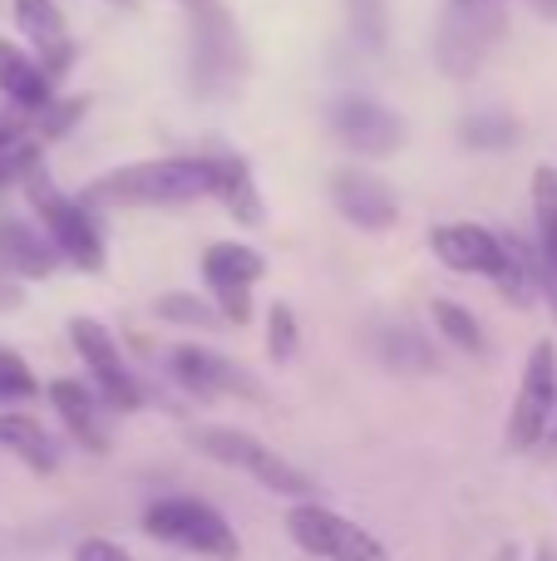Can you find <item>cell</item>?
Returning a JSON list of instances; mask_svg holds the SVG:
<instances>
[{
	"instance_id": "5bb4252c",
	"label": "cell",
	"mask_w": 557,
	"mask_h": 561,
	"mask_svg": "<svg viewBox=\"0 0 557 561\" xmlns=\"http://www.w3.org/2000/svg\"><path fill=\"white\" fill-rule=\"evenodd\" d=\"M45 394H49V404H55L59 424L69 428V438H75L84 454L104 458L109 454V424H104L109 404L94 394V385H79V379H55Z\"/></svg>"
},
{
	"instance_id": "f546056e",
	"label": "cell",
	"mask_w": 557,
	"mask_h": 561,
	"mask_svg": "<svg viewBox=\"0 0 557 561\" xmlns=\"http://www.w3.org/2000/svg\"><path fill=\"white\" fill-rule=\"evenodd\" d=\"M20 306H25V290H20V280L0 272V316H15Z\"/></svg>"
},
{
	"instance_id": "52a82bcc",
	"label": "cell",
	"mask_w": 557,
	"mask_h": 561,
	"mask_svg": "<svg viewBox=\"0 0 557 561\" xmlns=\"http://www.w3.org/2000/svg\"><path fill=\"white\" fill-rule=\"evenodd\" d=\"M69 345H75V355L84 359L94 394L104 399L114 414H138V409H144L148 394H144V385H138V375L128 369L118 340L109 335V325H99L94 316H75L69 320Z\"/></svg>"
},
{
	"instance_id": "4dcf8cb0",
	"label": "cell",
	"mask_w": 557,
	"mask_h": 561,
	"mask_svg": "<svg viewBox=\"0 0 557 561\" xmlns=\"http://www.w3.org/2000/svg\"><path fill=\"white\" fill-rule=\"evenodd\" d=\"M493 561H523V552H519V542H503L499 552H493Z\"/></svg>"
},
{
	"instance_id": "9c48e42d",
	"label": "cell",
	"mask_w": 557,
	"mask_h": 561,
	"mask_svg": "<svg viewBox=\"0 0 557 561\" xmlns=\"http://www.w3.org/2000/svg\"><path fill=\"white\" fill-rule=\"evenodd\" d=\"M499 30H503V15H499V5H493V0H454V5L444 10L440 39H434L440 65L450 69L454 79L474 75V69H479V59L493 49Z\"/></svg>"
},
{
	"instance_id": "4fadbf2b",
	"label": "cell",
	"mask_w": 557,
	"mask_h": 561,
	"mask_svg": "<svg viewBox=\"0 0 557 561\" xmlns=\"http://www.w3.org/2000/svg\"><path fill=\"white\" fill-rule=\"evenodd\" d=\"M331 203H336V213H341L345 222H355L361 232H385V227H395V217H400L390 187L375 173L351 168V163L331 173Z\"/></svg>"
},
{
	"instance_id": "277c9868",
	"label": "cell",
	"mask_w": 557,
	"mask_h": 561,
	"mask_svg": "<svg viewBox=\"0 0 557 561\" xmlns=\"http://www.w3.org/2000/svg\"><path fill=\"white\" fill-rule=\"evenodd\" d=\"M25 197H30V207H35V217H39V232L55 242V252L65 256L69 266H79V272H89V276L104 272V237H99L89 207L59 193L39 163L25 168Z\"/></svg>"
},
{
	"instance_id": "d6986e66",
	"label": "cell",
	"mask_w": 557,
	"mask_h": 561,
	"mask_svg": "<svg viewBox=\"0 0 557 561\" xmlns=\"http://www.w3.org/2000/svg\"><path fill=\"white\" fill-rule=\"evenodd\" d=\"M0 448H5L10 458H20L30 473H55L59 468V448H55V438H49V428L39 424V419L20 414V409L0 414Z\"/></svg>"
},
{
	"instance_id": "f1b7e54d",
	"label": "cell",
	"mask_w": 557,
	"mask_h": 561,
	"mask_svg": "<svg viewBox=\"0 0 557 561\" xmlns=\"http://www.w3.org/2000/svg\"><path fill=\"white\" fill-rule=\"evenodd\" d=\"M75 561H134V552L124 542H114V537H84L75 547Z\"/></svg>"
},
{
	"instance_id": "4316f807",
	"label": "cell",
	"mask_w": 557,
	"mask_h": 561,
	"mask_svg": "<svg viewBox=\"0 0 557 561\" xmlns=\"http://www.w3.org/2000/svg\"><path fill=\"white\" fill-rule=\"evenodd\" d=\"M513 138H519V124L503 114H474L469 124H464V144H474L479 153H499V148H509Z\"/></svg>"
},
{
	"instance_id": "5b68a950",
	"label": "cell",
	"mask_w": 557,
	"mask_h": 561,
	"mask_svg": "<svg viewBox=\"0 0 557 561\" xmlns=\"http://www.w3.org/2000/svg\"><path fill=\"white\" fill-rule=\"evenodd\" d=\"M282 527H286V537H292L296 552L311 557V561H390V547H385L371 527H361L355 517L316 503V497L311 503L286 507Z\"/></svg>"
},
{
	"instance_id": "e575fe53",
	"label": "cell",
	"mask_w": 557,
	"mask_h": 561,
	"mask_svg": "<svg viewBox=\"0 0 557 561\" xmlns=\"http://www.w3.org/2000/svg\"><path fill=\"white\" fill-rule=\"evenodd\" d=\"M183 5H187V10H203V5H207V0H183Z\"/></svg>"
},
{
	"instance_id": "ba28073f",
	"label": "cell",
	"mask_w": 557,
	"mask_h": 561,
	"mask_svg": "<svg viewBox=\"0 0 557 561\" xmlns=\"http://www.w3.org/2000/svg\"><path fill=\"white\" fill-rule=\"evenodd\" d=\"M262 276H266V256L247 242H213L203 252V280L227 325H247L252 320V286Z\"/></svg>"
},
{
	"instance_id": "1f68e13d",
	"label": "cell",
	"mask_w": 557,
	"mask_h": 561,
	"mask_svg": "<svg viewBox=\"0 0 557 561\" xmlns=\"http://www.w3.org/2000/svg\"><path fill=\"white\" fill-rule=\"evenodd\" d=\"M528 5H533V10H538V15H543V20H557V0H528Z\"/></svg>"
},
{
	"instance_id": "83f0119b",
	"label": "cell",
	"mask_w": 557,
	"mask_h": 561,
	"mask_svg": "<svg viewBox=\"0 0 557 561\" xmlns=\"http://www.w3.org/2000/svg\"><path fill=\"white\" fill-rule=\"evenodd\" d=\"M345 10H351L355 35H361L365 45H380L385 39V0H345Z\"/></svg>"
},
{
	"instance_id": "ffe728a7",
	"label": "cell",
	"mask_w": 557,
	"mask_h": 561,
	"mask_svg": "<svg viewBox=\"0 0 557 561\" xmlns=\"http://www.w3.org/2000/svg\"><path fill=\"white\" fill-rule=\"evenodd\" d=\"M213 197L227 207V217H232L237 227H262V217H266L262 193H257L252 168L237 153H217V193Z\"/></svg>"
},
{
	"instance_id": "30bf717a",
	"label": "cell",
	"mask_w": 557,
	"mask_h": 561,
	"mask_svg": "<svg viewBox=\"0 0 557 561\" xmlns=\"http://www.w3.org/2000/svg\"><path fill=\"white\" fill-rule=\"evenodd\" d=\"M168 375H173V385H183L193 399H203V404L227 399V394L262 399V385H257L242 365H232L227 355L203 350V345H173L168 350Z\"/></svg>"
},
{
	"instance_id": "44dd1931",
	"label": "cell",
	"mask_w": 557,
	"mask_h": 561,
	"mask_svg": "<svg viewBox=\"0 0 557 561\" xmlns=\"http://www.w3.org/2000/svg\"><path fill=\"white\" fill-rule=\"evenodd\" d=\"M0 94L20 108H45L49 104V75L35 55H25L20 45L0 39Z\"/></svg>"
},
{
	"instance_id": "8fae6325",
	"label": "cell",
	"mask_w": 557,
	"mask_h": 561,
	"mask_svg": "<svg viewBox=\"0 0 557 561\" xmlns=\"http://www.w3.org/2000/svg\"><path fill=\"white\" fill-rule=\"evenodd\" d=\"M430 252L440 256L450 272L459 276H484L499 286L503 276H509L513 256H509V242H503L499 232H489V227L479 222H444L430 232Z\"/></svg>"
},
{
	"instance_id": "7c38bea8",
	"label": "cell",
	"mask_w": 557,
	"mask_h": 561,
	"mask_svg": "<svg viewBox=\"0 0 557 561\" xmlns=\"http://www.w3.org/2000/svg\"><path fill=\"white\" fill-rule=\"evenodd\" d=\"M242 69V49H237V30L227 25V15L207 0L197 10V25H193V79L203 94H217L227 89Z\"/></svg>"
},
{
	"instance_id": "484cf974",
	"label": "cell",
	"mask_w": 557,
	"mask_h": 561,
	"mask_svg": "<svg viewBox=\"0 0 557 561\" xmlns=\"http://www.w3.org/2000/svg\"><path fill=\"white\" fill-rule=\"evenodd\" d=\"M39 394V379H35V369L25 365V359L15 355V350H5L0 345V404H30V399Z\"/></svg>"
},
{
	"instance_id": "7a4b0ae2",
	"label": "cell",
	"mask_w": 557,
	"mask_h": 561,
	"mask_svg": "<svg viewBox=\"0 0 557 561\" xmlns=\"http://www.w3.org/2000/svg\"><path fill=\"white\" fill-rule=\"evenodd\" d=\"M187 438H193V448L203 458H213V463L257 478V483H262L272 497H286V503H311V497H316V478L306 473V468H296L292 458H282L276 448H266L262 438L247 434V428L203 424V428H193Z\"/></svg>"
},
{
	"instance_id": "8992f818",
	"label": "cell",
	"mask_w": 557,
	"mask_h": 561,
	"mask_svg": "<svg viewBox=\"0 0 557 561\" xmlns=\"http://www.w3.org/2000/svg\"><path fill=\"white\" fill-rule=\"evenodd\" d=\"M553 424H557V345L538 340L528 350V365H523L503 438H509L513 454H533V448H543L553 438Z\"/></svg>"
},
{
	"instance_id": "7402d4cb",
	"label": "cell",
	"mask_w": 557,
	"mask_h": 561,
	"mask_svg": "<svg viewBox=\"0 0 557 561\" xmlns=\"http://www.w3.org/2000/svg\"><path fill=\"white\" fill-rule=\"evenodd\" d=\"M430 316H434V330H440L454 350H464V355H484V350H489L479 316H474L469 306H459V300H450V296H434Z\"/></svg>"
},
{
	"instance_id": "ac0fdd59",
	"label": "cell",
	"mask_w": 557,
	"mask_h": 561,
	"mask_svg": "<svg viewBox=\"0 0 557 561\" xmlns=\"http://www.w3.org/2000/svg\"><path fill=\"white\" fill-rule=\"evenodd\" d=\"M533 222H538V290L557 316V168H533Z\"/></svg>"
},
{
	"instance_id": "3957f363",
	"label": "cell",
	"mask_w": 557,
	"mask_h": 561,
	"mask_svg": "<svg viewBox=\"0 0 557 561\" xmlns=\"http://www.w3.org/2000/svg\"><path fill=\"white\" fill-rule=\"evenodd\" d=\"M144 533L173 552L203 557V561H242V537L237 527L217 513L207 497L168 493L144 507Z\"/></svg>"
},
{
	"instance_id": "603a6c76",
	"label": "cell",
	"mask_w": 557,
	"mask_h": 561,
	"mask_svg": "<svg viewBox=\"0 0 557 561\" xmlns=\"http://www.w3.org/2000/svg\"><path fill=\"white\" fill-rule=\"evenodd\" d=\"M375 350H380V359L390 369H410V375H424V369L440 365V359H434V350L424 345L410 325H385L380 335H375Z\"/></svg>"
},
{
	"instance_id": "d4e9b609",
	"label": "cell",
	"mask_w": 557,
	"mask_h": 561,
	"mask_svg": "<svg viewBox=\"0 0 557 561\" xmlns=\"http://www.w3.org/2000/svg\"><path fill=\"white\" fill-rule=\"evenodd\" d=\"M296 350H302V325H296V310L286 306V300H276V306L266 310V355H272L276 365H286V359H296Z\"/></svg>"
},
{
	"instance_id": "d6a6232c",
	"label": "cell",
	"mask_w": 557,
	"mask_h": 561,
	"mask_svg": "<svg viewBox=\"0 0 557 561\" xmlns=\"http://www.w3.org/2000/svg\"><path fill=\"white\" fill-rule=\"evenodd\" d=\"M533 561H557V552H553V542H538V547H533Z\"/></svg>"
},
{
	"instance_id": "2e32d148",
	"label": "cell",
	"mask_w": 557,
	"mask_h": 561,
	"mask_svg": "<svg viewBox=\"0 0 557 561\" xmlns=\"http://www.w3.org/2000/svg\"><path fill=\"white\" fill-rule=\"evenodd\" d=\"M15 25L30 39V49H35V59L45 65L49 79L75 65V39H69V25L55 0H15Z\"/></svg>"
},
{
	"instance_id": "d590c367",
	"label": "cell",
	"mask_w": 557,
	"mask_h": 561,
	"mask_svg": "<svg viewBox=\"0 0 557 561\" xmlns=\"http://www.w3.org/2000/svg\"><path fill=\"white\" fill-rule=\"evenodd\" d=\"M553 444H557V424H553Z\"/></svg>"
},
{
	"instance_id": "9a60e30c",
	"label": "cell",
	"mask_w": 557,
	"mask_h": 561,
	"mask_svg": "<svg viewBox=\"0 0 557 561\" xmlns=\"http://www.w3.org/2000/svg\"><path fill=\"white\" fill-rule=\"evenodd\" d=\"M331 124H336V134L355 148V153H371V158H385V153H395V148L405 144L400 114L371 104V99H341V104L331 108Z\"/></svg>"
},
{
	"instance_id": "836d02e7",
	"label": "cell",
	"mask_w": 557,
	"mask_h": 561,
	"mask_svg": "<svg viewBox=\"0 0 557 561\" xmlns=\"http://www.w3.org/2000/svg\"><path fill=\"white\" fill-rule=\"evenodd\" d=\"M15 144V124H5V118H0V148H10Z\"/></svg>"
},
{
	"instance_id": "e0dca14e",
	"label": "cell",
	"mask_w": 557,
	"mask_h": 561,
	"mask_svg": "<svg viewBox=\"0 0 557 561\" xmlns=\"http://www.w3.org/2000/svg\"><path fill=\"white\" fill-rule=\"evenodd\" d=\"M59 252L45 232H35L20 217H0V272L15 280H45L55 276Z\"/></svg>"
},
{
	"instance_id": "6da1fadb",
	"label": "cell",
	"mask_w": 557,
	"mask_h": 561,
	"mask_svg": "<svg viewBox=\"0 0 557 561\" xmlns=\"http://www.w3.org/2000/svg\"><path fill=\"white\" fill-rule=\"evenodd\" d=\"M217 193V158H148L84 187L89 207H183Z\"/></svg>"
},
{
	"instance_id": "cb8c5ba5",
	"label": "cell",
	"mask_w": 557,
	"mask_h": 561,
	"mask_svg": "<svg viewBox=\"0 0 557 561\" xmlns=\"http://www.w3.org/2000/svg\"><path fill=\"white\" fill-rule=\"evenodd\" d=\"M154 316L168 320V325H183V330H217L227 325L223 310L207 306L203 296H193V290H168V296L154 300Z\"/></svg>"
}]
</instances>
